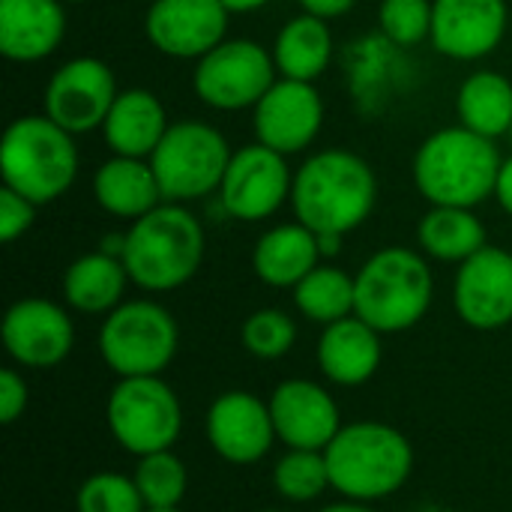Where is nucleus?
Segmentation results:
<instances>
[{
    "label": "nucleus",
    "mask_w": 512,
    "mask_h": 512,
    "mask_svg": "<svg viewBox=\"0 0 512 512\" xmlns=\"http://www.w3.org/2000/svg\"><path fill=\"white\" fill-rule=\"evenodd\" d=\"M378 201V177L372 165L351 150L312 153L291 186V207L297 222L315 234H351L360 228Z\"/></svg>",
    "instance_id": "f257e3e1"
},
{
    "label": "nucleus",
    "mask_w": 512,
    "mask_h": 512,
    "mask_svg": "<svg viewBox=\"0 0 512 512\" xmlns=\"http://www.w3.org/2000/svg\"><path fill=\"white\" fill-rule=\"evenodd\" d=\"M501 153L492 138L471 129L444 126L414 153V186L432 207H468L495 198Z\"/></svg>",
    "instance_id": "f03ea898"
},
{
    "label": "nucleus",
    "mask_w": 512,
    "mask_h": 512,
    "mask_svg": "<svg viewBox=\"0 0 512 512\" xmlns=\"http://www.w3.org/2000/svg\"><path fill=\"white\" fill-rule=\"evenodd\" d=\"M204 228L183 204L162 201L126 231L123 264L132 285L165 294L183 288L204 261Z\"/></svg>",
    "instance_id": "7ed1b4c3"
},
{
    "label": "nucleus",
    "mask_w": 512,
    "mask_h": 512,
    "mask_svg": "<svg viewBox=\"0 0 512 512\" xmlns=\"http://www.w3.org/2000/svg\"><path fill=\"white\" fill-rule=\"evenodd\" d=\"M0 177L36 207L63 198L78 177L75 135L45 114L12 120L0 141Z\"/></svg>",
    "instance_id": "20e7f679"
},
{
    "label": "nucleus",
    "mask_w": 512,
    "mask_h": 512,
    "mask_svg": "<svg viewBox=\"0 0 512 512\" xmlns=\"http://www.w3.org/2000/svg\"><path fill=\"white\" fill-rule=\"evenodd\" d=\"M324 456L333 489L360 504L399 492L414 468L408 438L384 423L342 426Z\"/></svg>",
    "instance_id": "39448f33"
},
{
    "label": "nucleus",
    "mask_w": 512,
    "mask_h": 512,
    "mask_svg": "<svg viewBox=\"0 0 512 512\" xmlns=\"http://www.w3.org/2000/svg\"><path fill=\"white\" fill-rule=\"evenodd\" d=\"M354 285V315L378 333H402L420 324L435 294V279L426 258L405 246L375 252L354 276Z\"/></svg>",
    "instance_id": "423d86ee"
},
{
    "label": "nucleus",
    "mask_w": 512,
    "mask_h": 512,
    "mask_svg": "<svg viewBox=\"0 0 512 512\" xmlns=\"http://www.w3.org/2000/svg\"><path fill=\"white\" fill-rule=\"evenodd\" d=\"M228 138L204 120H177L150 156L162 198L189 204L219 192L231 162Z\"/></svg>",
    "instance_id": "0eeeda50"
},
{
    "label": "nucleus",
    "mask_w": 512,
    "mask_h": 512,
    "mask_svg": "<svg viewBox=\"0 0 512 512\" xmlns=\"http://www.w3.org/2000/svg\"><path fill=\"white\" fill-rule=\"evenodd\" d=\"M180 333L171 312L153 300H129L105 315L99 354L120 378L159 375L177 354Z\"/></svg>",
    "instance_id": "6e6552de"
},
{
    "label": "nucleus",
    "mask_w": 512,
    "mask_h": 512,
    "mask_svg": "<svg viewBox=\"0 0 512 512\" xmlns=\"http://www.w3.org/2000/svg\"><path fill=\"white\" fill-rule=\"evenodd\" d=\"M108 429L132 456L171 450L183 429V411L174 390L159 375L120 378L108 396Z\"/></svg>",
    "instance_id": "1a4fd4ad"
},
{
    "label": "nucleus",
    "mask_w": 512,
    "mask_h": 512,
    "mask_svg": "<svg viewBox=\"0 0 512 512\" xmlns=\"http://www.w3.org/2000/svg\"><path fill=\"white\" fill-rule=\"evenodd\" d=\"M279 78L273 54L255 39H225L195 60V96L216 111L255 108Z\"/></svg>",
    "instance_id": "9d476101"
},
{
    "label": "nucleus",
    "mask_w": 512,
    "mask_h": 512,
    "mask_svg": "<svg viewBox=\"0 0 512 512\" xmlns=\"http://www.w3.org/2000/svg\"><path fill=\"white\" fill-rule=\"evenodd\" d=\"M117 78L99 57H72L54 69L42 93V114L72 135L102 129L114 99Z\"/></svg>",
    "instance_id": "9b49d317"
},
{
    "label": "nucleus",
    "mask_w": 512,
    "mask_h": 512,
    "mask_svg": "<svg viewBox=\"0 0 512 512\" xmlns=\"http://www.w3.org/2000/svg\"><path fill=\"white\" fill-rule=\"evenodd\" d=\"M288 156L264 147L249 144L240 147L219 186L222 210L240 222H264L267 216L279 213L285 201H291L294 174L288 171Z\"/></svg>",
    "instance_id": "f8f14e48"
},
{
    "label": "nucleus",
    "mask_w": 512,
    "mask_h": 512,
    "mask_svg": "<svg viewBox=\"0 0 512 512\" xmlns=\"http://www.w3.org/2000/svg\"><path fill=\"white\" fill-rule=\"evenodd\" d=\"M321 126H324V99L318 87L309 81L276 78L273 87L252 108L255 141L282 156L303 153L318 138Z\"/></svg>",
    "instance_id": "ddd939ff"
},
{
    "label": "nucleus",
    "mask_w": 512,
    "mask_h": 512,
    "mask_svg": "<svg viewBox=\"0 0 512 512\" xmlns=\"http://www.w3.org/2000/svg\"><path fill=\"white\" fill-rule=\"evenodd\" d=\"M222 0H153L144 15L150 45L174 60H201L228 33Z\"/></svg>",
    "instance_id": "4468645a"
},
{
    "label": "nucleus",
    "mask_w": 512,
    "mask_h": 512,
    "mask_svg": "<svg viewBox=\"0 0 512 512\" xmlns=\"http://www.w3.org/2000/svg\"><path fill=\"white\" fill-rule=\"evenodd\" d=\"M9 357L27 369H51L63 363L75 345V327L63 306L27 297L6 309L0 324Z\"/></svg>",
    "instance_id": "2eb2a0df"
},
{
    "label": "nucleus",
    "mask_w": 512,
    "mask_h": 512,
    "mask_svg": "<svg viewBox=\"0 0 512 512\" xmlns=\"http://www.w3.org/2000/svg\"><path fill=\"white\" fill-rule=\"evenodd\" d=\"M507 0H432V45L450 60L489 57L507 36Z\"/></svg>",
    "instance_id": "dca6fc26"
},
{
    "label": "nucleus",
    "mask_w": 512,
    "mask_h": 512,
    "mask_svg": "<svg viewBox=\"0 0 512 512\" xmlns=\"http://www.w3.org/2000/svg\"><path fill=\"white\" fill-rule=\"evenodd\" d=\"M453 303L459 318L474 330H501L512 321V252L483 246L459 264Z\"/></svg>",
    "instance_id": "f3484780"
},
{
    "label": "nucleus",
    "mask_w": 512,
    "mask_h": 512,
    "mask_svg": "<svg viewBox=\"0 0 512 512\" xmlns=\"http://www.w3.org/2000/svg\"><path fill=\"white\" fill-rule=\"evenodd\" d=\"M276 426L270 405L246 390L222 393L207 411V441L231 465H252L273 447Z\"/></svg>",
    "instance_id": "a211bd4d"
},
{
    "label": "nucleus",
    "mask_w": 512,
    "mask_h": 512,
    "mask_svg": "<svg viewBox=\"0 0 512 512\" xmlns=\"http://www.w3.org/2000/svg\"><path fill=\"white\" fill-rule=\"evenodd\" d=\"M270 417L276 438L291 450H327L339 435V405L333 396L312 381H285L270 396Z\"/></svg>",
    "instance_id": "6ab92c4d"
},
{
    "label": "nucleus",
    "mask_w": 512,
    "mask_h": 512,
    "mask_svg": "<svg viewBox=\"0 0 512 512\" xmlns=\"http://www.w3.org/2000/svg\"><path fill=\"white\" fill-rule=\"evenodd\" d=\"M66 36L63 0H0V54L12 63H39Z\"/></svg>",
    "instance_id": "aec40b11"
},
{
    "label": "nucleus",
    "mask_w": 512,
    "mask_h": 512,
    "mask_svg": "<svg viewBox=\"0 0 512 512\" xmlns=\"http://www.w3.org/2000/svg\"><path fill=\"white\" fill-rule=\"evenodd\" d=\"M168 114L162 99L153 90L129 87L120 90L105 123L102 138L111 150V156H132V159H150L159 141L168 132Z\"/></svg>",
    "instance_id": "412c9836"
},
{
    "label": "nucleus",
    "mask_w": 512,
    "mask_h": 512,
    "mask_svg": "<svg viewBox=\"0 0 512 512\" xmlns=\"http://www.w3.org/2000/svg\"><path fill=\"white\" fill-rule=\"evenodd\" d=\"M318 366L339 387L366 384L381 366V333L357 315L327 324L318 339Z\"/></svg>",
    "instance_id": "4be33fe9"
},
{
    "label": "nucleus",
    "mask_w": 512,
    "mask_h": 512,
    "mask_svg": "<svg viewBox=\"0 0 512 512\" xmlns=\"http://www.w3.org/2000/svg\"><path fill=\"white\" fill-rule=\"evenodd\" d=\"M318 234L303 222H285L261 234L252 249V270L270 288H297L321 264Z\"/></svg>",
    "instance_id": "5701e85b"
},
{
    "label": "nucleus",
    "mask_w": 512,
    "mask_h": 512,
    "mask_svg": "<svg viewBox=\"0 0 512 512\" xmlns=\"http://www.w3.org/2000/svg\"><path fill=\"white\" fill-rule=\"evenodd\" d=\"M93 198L108 216L126 222L147 216L153 207L165 201L150 159H132V156H111L96 168Z\"/></svg>",
    "instance_id": "b1692460"
},
{
    "label": "nucleus",
    "mask_w": 512,
    "mask_h": 512,
    "mask_svg": "<svg viewBox=\"0 0 512 512\" xmlns=\"http://www.w3.org/2000/svg\"><path fill=\"white\" fill-rule=\"evenodd\" d=\"M126 264L102 249L75 258L63 273V300L84 315H108L123 303L129 285Z\"/></svg>",
    "instance_id": "393cba45"
},
{
    "label": "nucleus",
    "mask_w": 512,
    "mask_h": 512,
    "mask_svg": "<svg viewBox=\"0 0 512 512\" xmlns=\"http://www.w3.org/2000/svg\"><path fill=\"white\" fill-rule=\"evenodd\" d=\"M270 54L279 78L315 84L333 60V30L324 18L300 12L282 24Z\"/></svg>",
    "instance_id": "a878e982"
},
{
    "label": "nucleus",
    "mask_w": 512,
    "mask_h": 512,
    "mask_svg": "<svg viewBox=\"0 0 512 512\" xmlns=\"http://www.w3.org/2000/svg\"><path fill=\"white\" fill-rule=\"evenodd\" d=\"M456 114L465 129L486 135L492 141L510 135L512 81L492 69H480L468 75L456 93Z\"/></svg>",
    "instance_id": "bb28decb"
},
{
    "label": "nucleus",
    "mask_w": 512,
    "mask_h": 512,
    "mask_svg": "<svg viewBox=\"0 0 512 512\" xmlns=\"http://www.w3.org/2000/svg\"><path fill=\"white\" fill-rule=\"evenodd\" d=\"M417 243L423 255L447 264H462L486 243V225L468 207H432L417 225Z\"/></svg>",
    "instance_id": "cd10ccee"
},
{
    "label": "nucleus",
    "mask_w": 512,
    "mask_h": 512,
    "mask_svg": "<svg viewBox=\"0 0 512 512\" xmlns=\"http://www.w3.org/2000/svg\"><path fill=\"white\" fill-rule=\"evenodd\" d=\"M294 303L297 309L315 321V324H336L348 315H354L357 303V285L354 276H348L339 267L318 264L297 288H294Z\"/></svg>",
    "instance_id": "c85d7f7f"
},
{
    "label": "nucleus",
    "mask_w": 512,
    "mask_h": 512,
    "mask_svg": "<svg viewBox=\"0 0 512 512\" xmlns=\"http://www.w3.org/2000/svg\"><path fill=\"white\" fill-rule=\"evenodd\" d=\"M132 480H135L147 510H177L186 495V486H189L186 465L171 450L141 456Z\"/></svg>",
    "instance_id": "c756f323"
},
{
    "label": "nucleus",
    "mask_w": 512,
    "mask_h": 512,
    "mask_svg": "<svg viewBox=\"0 0 512 512\" xmlns=\"http://www.w3.org/2000/svg\"><path fill=\"white\" fill-rule=\"evenodd\" d=\"M273 486L285 501L294 504L321 498L333 486L324 450H291L288 456H282L273 471Z\"/></svg>",
    "instance_id": "7c9ffc66"
},
{
    "label": "nucleus",
    "mask_w": 512,
    "mask_h": 512,
    "mask_svg": "<svg viewBox=\"0 0 512 512\" xmlns=\"http://www.w3.org/2000/svg\"><path fill=\"white\" fill-rule=\"evenodd\" d=\"M243 345L252 357L258 360H279L285 357L294 342H297V324L279 312V309H258L246 318L243 330Z\"/></svg>",
    "instance_id": "2f4dec72"
},
{
    "label": "nucleus",
    "mask_w": 512,
    "mask_h": 512,
    "mask_svg": "<svg viewBox=\"0 0 512 512\" xmlns=\"http://www.w3.org/2000/svg\"><path fill=\"white\" fill-rule=\"evenodd\" d=\"M378 27L393 45H420L432 36V0H381Z\"/></svg>",
    "instance_id": "473e14b6"
},
{
    "label": "nucleus",
    "mask_w": 512,
    "mask_h": 512,
    "mask_svg": "<svg viewBox=\"0 0 512 512\" xmlns=\"http://www.w3.org/2000/svg\"><path fill=\"white\" fill-rule=\"evenodd\" d=\"M78 512H147L135 480L120 474H96L78 489Z\"/></svg>",
    "instance_id": "72a5a7b5"
},
{
    "label": "nucleus",
    "mask_w": 512,
    "mask_h": 512,
    "mask_svg": "<svg viewBox=\"0 0 512 512\" xmlns=\"http://www.w3.org/2000/svg\"><path fill=\"white\" fill-rule=\"evenodd\" d=\"M36 222V204L18 195L15 189H0V240L15 243L21 234H27Z\"/></svg>",
    "instance_id": "f704fd0d"
},
{
    "label": "nucleus",
    "mask_w": 512,
    "mask_h": 512,
    "mask_svg": "<svg viewBox=\"0 0 512 512\" xmlns=\"http://www.w3.org/2000/svg\"><path fill=\"white\" fill-rule=\"evenodd\" d=\"M27 408V384L15 369H0V423H15Z\"/></svg>",
    "instance_id": "c9c22d12"
},
{
    "label": "nucleus",
    "mask_w": 512,
    "mask_h": 512,
    "mask_svg": "<svg viewBox=\"0 0 512 512\" xmlns=\"http://www.w3.org/2000/svg\"><path fill=\"white\" fill-rule=\"evenodd\" d=\"M297 3L309 15H318L324 21H333V18H342L345 12H351L357 0H297Z\"/></svg>",
    "instance_id": "e433bc0d"
},
{
    "label": "nucleus",
    "mask_w": 512,
    "mask_h": 512,
    "mask_svg": "<svg viewBox=\"0 0 512 512\" xmlns=\"http://www.w3.org/2000/svg\"><path fill=\"white\" fill-rule=\"evenodd\" d=\"M495 198H498V204L512 216V156H507L504 165H501L498 186H495Z\"/></svg>",
    "instance_id": "4c0bfd02"
},
{
    "label": "nucleus",
    "mask_w": 512,
    "mask_h": 512,
    "mask_svg": "<svg viewBox=\"0 0 512 512\" xmlns=\"http://www.w3.org/2000/svg\"><path fill=\"white\" fill-rule=\"evenodd\" d=\"M321 258H336L342 252V234H318Z\"/></svg>",
    "instance_id": "58836bf2"
},
{
    "label": "nucleus",
    "mask_w": 512,
    "mask_h": 512,
    "mask_svg": "<svg viewBox=\"0 0 512 512\" xmlns=\"http://www.w3.org/2000/svg\"><path fill=\"white\" fill-rule=\"evenodd\" d=\"M270 0H222V6L231 12V15H249L261 6H267Z\"/></svg>",
    "instance_id": "ea45409f"
},
{
    "label": "nucleus",
    "mask_w": 512,
    "mask_h": 512,
    "mask_svg": "<svg viewBox=\"0 0 512 512\" xmlns=\"http://www.w3.org/2000/svg\"><path fill=\"white\" fill-rule=\"evenodd\" d=\"M321 512H372L369 507H363L360 501H348V504H333V507H324Z\"/></svg>",
    "instance_id": "a19ab883"
},
{
    "label": "nucleus",
    "mask_w": 512,
    "mask_h": 512,
    "mask_svg": "<svg viewBox=\"0 0 512 512\" xmlns=\"http://www.w3.org/2000/svg\"><path fill=\"white\" fill-rule=\"evenodd\" d=\"M63 3H87V0H63Z\"/></svg>",
    "instance_id": "79ce46f5"
},
{
    "label": "nucleus",
    "mask_w": 512,
    "mask_h": 512,
    "mask_svg": "<svg viewBox=\"0 0 512 512\" xmlns=\"http://www.w3.org/2000/svg\"><path fill=\"white\" fill-rule=\"evenodd\" d=\"M147 512H180V510H147Z\"/></svg>",
    "instance_id": "37998d69"
},
{
    "label": "nucleus",
    "mask_w": 512,
    "mask_h": 512,
    "mask_svg": "<svg viewBox=\"0 0 512 512\" xmlns=\"http://www.w3.org/2000/svg\"><path fill=\"white\" fill-rule=\"evenodd\" d=\"M510 141H512V126H510Z\"/></svg>",
    "instance_id": "c03bdc74"
},
{
    "label": "nucleus",
    "mask_w": 512,
    "mask_h": 512,
    "mask_svg": "<svg viewBox=\"0 0 512 512\" xmlns=\"http://www.w3.org/2000/svg\"><path fill=\"white\" fill-rule=\"evenodd\" d=\"M267 512H279V510H267Z\"/></svg>",
    "instance_id": "a18cd8bd"
}]
</instances>
